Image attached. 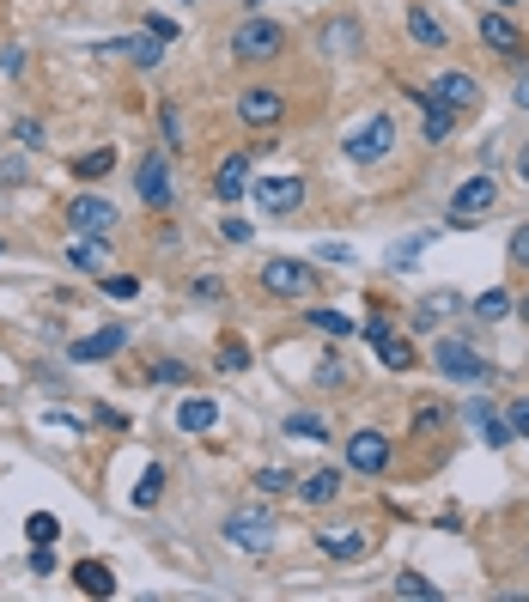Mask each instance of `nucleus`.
<instances>
[{"instance_id": "6ab92c4d", "label": "nucleus", "mask_w": 529, "mask_h": 602, "mask_svg": "<svg viewBox=\"0 0 529 602\" xmlns=\"http://www.w3.org/2000/svg\"><path fill=\"white\" fill-rule=\"evenodd\" d=\"M98 55H128L134 67H159V61H165V43H146V37H110V43H98Z\"/></svg>"}, {"instance_id": "a211bd4d", "label": "nucleus", "mask_w": 529, "mask_h": 602, "mask_svg": "<svg viewBox=\"0 0 529 602\" xmlns=\"http://www.w3.org/2000/svg\"><path fill=\"white\" fill-rule=\"evenodd\" d=\"M292 493L305 499V505H335V499H341V469H311V475H298Z\"/></svg>"}, {"instance_id": "393cba45", "label": "nucleus", "mask_w": 529, "mask_h": 602, "mask_svg": "<svg viewBox=\"0 0 529 602\" xmlns=\"http://www.w3.org/2000/svg\"><path fill=\"white\" fill-rule=\"evenodd\" d=\"M317 37H323V55H353L359 49V19H329Z\"/></svg>"}, {"instance_id": "c85d7f7f", "label": "nucleus", "mask_w": 529, "mask_h": 602, "mask_svg": "<svg viewBox=\"0 0 529 602\" xmlns=\"http://www.w3.org/2000/svg\"><path fill=\"white\" fill-rule=\"evenodd\" d=\"M280 432H286V438H317V444H323V438H335L323 414H286V426H280Z\"/></svg>"}, {"instance_id": "423d86ee", "label": "nucleus", "mask_w": 529, "mask_h": 602, "mask_svg": "<svg viewBox=\"0 0 529 602\" xmlns=\"http://www.w3.org/2000/svg\"><path fill=\"white\" fill-rule=\"evenodd\" d=\"M134 195H140V207H153V213H165L171 207V153H146L140 165H134Z\"/></svg>"}, {"instance_id": "bb28decb", "label": "nucleus", "mask_w": 529, "mask_h": 602, "mask_svg": "<svg viewBox=\"0 0 529 602\" xmlns=\"http://www.w3.org/2000/svg\"><path fill=\"white\" fill-rule=\"evenodd\" d=\"M159 493H165V469H159V463H146V475L134 481V493H128V499H134L140 511H153V505H159Z\"/></svg>"}, {"instance_id": "20e7f679", "label": "nucleus", "mask_w": 529, "mask_h": 602, "mask_svg": "<svg viewBox=\"0 0 529 602\" xmlns=\"http://www.w3.org/2000/svg\"><path fill=\"white\" fill-rule=\"evenodd\" d=\"M232 55H238V61H280V55H286V25H274V19H244V25L232 31Z\"/></svg>"}, {"instance_id": "f257e3e1", "label": "nucleus", "mask_w": 529, "mask_h": 602, "mask_svg": "<svg viewBox=\"0 0 529 602\" xmlns=\"http://www.w3.org/2000/svg\"><path fill=\"white\" fill-rule=\"evenodd\" d=\"M390 146H396V116L384 110V116L359 122V128L341 140V153H347L353 165H384V159H390Z\"/></svg>"}, {"instance_id": "c756f323", "label": "nucleus", "mask_w": 529, "mask_h": 602, "mask_svg": "<svg viewBox=\"0 0 529 602\" xmlns=\"http://www.w3.org/2000/svg\"><path fill=\"white\" fill-rule=\"evenodd\" d=\"M469 311H475L481 323H499V317L511 311V292H505V286H487V292L475 298V305H469Z\"/></svg>"}, {"instance_id": "1a4fd4ad", "label": "nucleus", "mask_w": 529, "mask_h": 602, "mask_svg": "<svg viewBox=\"0 0 529 602\" xmlns=\"http://www.w3.org/2000/svg\"><path fill=\"white\" fill-rule=\"evenodd\" d=\"M67 225H73V232H86V238H104V232H116V207L104 195L80 189V195L67 201Z\"/></svg>"}, {"instance_id": "58836bf2", "label": "nucleus", "mask_w": 529, "mask_h": 602, "mask_svg": "<svg viewBox=\"0 0 529 602\" xmlns=\"http://www.w3.org/2000/svg\"><path fill=\"white\" fill-rule=\"evenodd\" d=\"M219 365H225V371H244V365H250V347H244V341H225V347H219Z\"/></svg>"}, {"instance_id": "dca6fc26", "label": "nucleus", "mask_w": 529, "mask_h": 602, "mask_svg": "<svg viewBox=\"0 0 529 602\" xmlns=\"http://www.w3.org/2000/svg\"><path fill=\"white\" fill-rule=\"evenodd\" d=\"M463 420H469V426H475V438H481V444H493V450H505V444L517 438V432H511V420H505L499 408H487L481 396H475V402L463 408Z\"/></svg>"}, {"instance_id": "f8f14e48", "label": "nucleus", "mask_w": 529, "mask_h": 602, "mask_svg": "<svg viewBox=\"0 0 529 602\" xmlns=\"http://www.w3.org/2000/svg\"><path fill=\"white\" fill-rule=\"evenodd\" d=\"M122 347H128V329H122V323H104L98 335H80V341H73L67 359H73V365H98V359H116Z\"/></svg>"}, {"instance_id": "8fccbe9b", "label": "nucleus", "mask_w": 529, "mask_h": 602, "mask_svg": "<svg viewBox=\"0 0 529 602\" xmlns=\"http://www.w3.org/2000/svg\"><path fill=\"white\" fill-rule=\"evenodd\" d=\"M146 31H153L159 43H171V37H177V25H171V19H146Z\"/></svg>"}, {"instance_id": "b1692460", "label": "nucleus", "mask_w": 529, "mask_h": 602, "mask_svg": "<svg viewBox=\"0 0 529 602\" xmlns=\"http://www.w3.org/2000/svg\"><path fill=\"white\" fill-rule=\"evenodd\" d=\"M317 548L329 554V560H365V536H353V530H317Z\"/></svg>"}, {"instance_id": "72a5a7b5", "label": "nucleus", "mask_w": 529, "mask_h": 602, "mask_svg": "<svg viewBox=\"0 0 529 602\" xmlns=\"http://www.w3.org/2000/svg\"><path fill=\"white\" fill-rule=\"evenodd\" d=\"M110 165H116V153H110V146H98V153H80V159H73V177L92 183V177H104Z\"/></svg>"}, {"instance_id": "c9c22d12", "label": "nucleus", "mask_w": 529, "mask_h": 602, "mask_svg": "<svg viewBox=\"0 0 529 602\" xmlns=\"http://www.w3.org/2000/svg\"><path fill=\"white\" fill-rule=\"evenodd\" d=\"M159 128H165V146L177 153V146H183V110H177V104H165V110H159Z\"/></svg>"}, {"instance_id": "f704fd0d", "label": "nucleus", "mask_w": 529, "mask_h": 602, "mask_svg": "<svg viewBox=\"0 0 529 602\" xmlns=\"http://www.w3.org/2000/svg\"><path fill=\"white\" fill-rule=\"evenodd\" d=\"M426 244H432V232H414V238H408V244H402V250H390V268H396V274H402V268H414V262H420V250H426Z\"/></svg>"}, {"instance_id": "f3484780", "label": "nucleus", "mask_w": 529, "mask_h": 602, "mask_svg": "<svg viewBox=\"0 0 529 602\" xmlns=\"http://www.w3.org/2000/svg\"><path fill=\"white\" fill-rule=\"evenodd\" d=\"M481 43H487L493 55H523V31L505 19V7H487V13H481Z\"/></svg>"}, {"instance_id": "3c124183", "label": "nucleus", "mask_w": 529, "mask_h": 602, "mask_svg": "<svg viewBox=\"0 0 529 602\" xmlns=\"http://www.w3.org/2000/svg\"><path fill=\"white\" fill-rule=\"evenodd\" d=\"M517 110H529V73L517 80Z\"/></svg>"}, {"instance_id": "5fc2aeb1", "label": "nucleus", "mask_w": 529, "mask_h": 602, "mask_svg": "<svg viewBox=\"0 0 529 602\" xmlns=\"http://www.w3.org/2000/svg\"><path fill=\"white\" fill-rule=\"evenodd\" d=\"M183 7H195V0H183Z\"/></svg>"}, {"instance_id": "49530a36", "label": "nucleus", "mask_w": 529, "mask_h": 602, "mask_svg": "<svg viewBox=\"0 0 529 602\" xmlns=\"http://www.w3.org/2000/svg\"><path fill=\"white\" fill-rule=\"evenodd\" d=\"M511 262L529 268V225H517V232H511Z\"/></svg>"}, {"instance_id": "5701e85b", "label": "nucleus", "mask_w": 529, "mask_h": 602, "mask_svg": "<svg viewBox=\"0 0 529 602\" xmlns=\"http://www.w3.org/2000/svg\"><path fill=\"white\" fill-rule=\"evenodd\" d=\"M177 426H183V432H213V426H219V402H213V396H189V402L177 408Z\"/></svg>"}, {"instance_id": "cd10ccee", "label": "nucleus", "mask_w": 529, "mask_h": 602, "mask_svg": "<svg viewBox=\"0 0 529 602\" xmlns=\"http://www.w3.org/2000/svg\"><path fill=\"white\" fill-rule=\"evenodd\" d=\"M305 323H311L317 335H335V341H347V335H353V323H347L341 311H329V305H311V311H305Z\"/></svg>"}, {"instance_id": "4c0bfd02", "label": "nucleus", "mask_w": 529, "mask_h": 602, "mask_svg": "<svg viewBox=\"0 0 529 602\" xmlns=\"http://www.w3.org/2000/svg\"><path fill=\"white\" fill-rule=\"evenodd\" d=\"M146 378H159V384H189V365H177V359H159Z\"/></svg>"}, {"instance_id": "473e14b6", "label": "nucleus", "mask_w": 529, "mask_h": 602, "mask_svg": "<svg viewBox=\"0 0 529 602\" xmlns=\"http://www.w3.org/2000/svg\"><path fill=\"white\" fill-rule=\"evenodd\" d=\"M396 596H408V602H438V584L420 578V572H402V578H396Z\"/></svg>"}, {"instance_id": "ddd939ff", "label": "nucleus", "mask_w": 529, "mask_h": 602, "mask_svg": "<svg viewBox=\"0 0 529 602\" xmlns=\"http://www.w3.org/2000/svg\"><path fill=\"white\" fill-rule=\"evenodd\" d=\"M250 183H256V171H250V159L244 153H225L219 165H213V195L232 207V201H244L250 195Z\"/></svg>"}, {"instance_id": "39448f33", "label": "nucleus", "mask_w": 529, "mask_h": 602, "mask_svg": "<svg viewBox=\"0 0 529 602\" xmlns=\"http://www.w3.org/2000/svg\"><path fill=\"white\" fill-rule=\"evenodd\" d=\"M225 542L244 548V554H268L274 548V511H262V505L232 511V517H225Z\"/></svg>"}, {"instance_id": "4be33fe9", "label": "nucleus", "mask_w": 529, "mask_h": 602, "mask_svg": "<svg viewBox=\"0 0 529 602\" xmlns=\"http://www.w3.org/2000/svg\"><path fill=\"white\" fill-rule=\"evenodd\" d=\"M67 262H73V268H86V274H104L110 250H104V238H86V232H73V244H67Z\"/></svg>"}, {"instance_id": "7ed1b4c3", "label": "nucleus", "mask_w": 529, "mask_h": 602, "mask_svg": "<svg viewBox=\"0 0 529 602\" xmlns=\"http://www.w3.org/2000/svg\"><path fill=\"white\" fill-rule=\"evenodd\" d=\"M432 365H438V378H450V384H493V365L469 341H438Z\"/></svg>"}, {"instance_id": "7c9ffc66", "label": "nucleus", "mask_w": 529, "mask_h": 602, "mask_svg": "<svg viewBox=\"0 0 529 602\" xmlns=\"http://www.w3.org/2000/svg\"><path fill=\"white\" fill-rule=\"evenodd\" d=\"M311 378H317V390H347V384H353V371H347V365L329 353V359H317V371H311Z\"/></svg>"}, {"instance_id": "603ef678", "label": "nucleus", "mask_w": 529, "mask_h": 602, "mask_svg": "<svg viewBox=\"0 0 529 602\" xmlns=\"http://www.w3.org/2000/svg\"><path fill=\"white\" fill-rule=\"evenodd\" d=\"M517 317H523V323H529V298H523V305H517Z\"/></svg>"}, {"instance_id": "79ce46f5", "label": "nucleus", "mask_w": 529, "mask_h": 602, "mask_svg": "<svg viewBox=\"0 0 529 602\" xmlns=\"http://www.w3.org/2000/svg\"><path fill=\"white\" fill-rule=\"evenodd\" d=\"M505 420H511V432H517V438H529V396H517V402L505 408Z\"/></svg>"}, {"instance_id": "f03ea898", "label": "nucleus", "mask_w": 529, "mask_h": 602, "mask_svg": "<svg viewBox=\"0 0 529 602\" xmlns=\"http://www.w3.org/2000/svg\"><path fill=\"white\" fill-rule=\"evenodd\" d=\"M262 292L268 298H311L317 292V268L298 256H268L262 262Z\"/></svg>"}, {"instance_id": "a18cd8bd", "label": "nucleus", "mask_w": 529, "mask_h": 602, "mask_svg": "<svg viewBox=\"0 0 529 602\" xmlns=\"http://www.w3.org/2000/svg\"><path fill=\"white\" fill-rule=\"evenodd\" d=\"M104 292H110V298H134V292H140V280H134V274H110V280H104Z\"/></svg>"}, {"instance_id": "a878e982", "label": "nucleus", "mask_w": 529, "mask_h": 602, "mask_svg": "<svg viewBox=\"0 0 529 602\" xmlns=\"http://www.w3.org/2000/svg\"><path fill=\"white\" fill-rule=\"evenodd\" d=\"M73 584H80L86 596H116V578H110V566H98V560H80V566H73Z\"/></svg>"}, {"instance_id": "9d476101", "label": "nucleus", "mask_w": 529, "mask_h": 602, "mask_svg": "<svg viewBox=\"0 0 529 602\" xmlns=\"http://www.w3.org/2000/svg\"><path fill=\"white\" fill-rule=\"evenodd\" d=\"M250 195H256V207H262V213L286 219V213L305 207V177H262V183H250Z\"/></svg>"}, {"instance_id": "0eeeda50", "label": "nucleus", "mask_w": 529, "mask_h": 602, "mask_svg": "<svg viewBox=\"0 0 529 602\" xmlns=\"http://www.w3.org/2000/svg\"><path fill=\"white\" fill-rule=\"evenodd\" d=\"M493 207H499V183L493 177H469V183H457V195H450V225H475Z\"/></svg>"}, {"instance_id": "09e8293b", "label": "nucleus", "mask_w": 529, "mask_h": 602, "mask_svg": "<svg viewBox=\"0 0 529 602\" xmlns=\"http://www.w3.org/2000/svg\"><path fill=\"white\" fill-rule=\"evenodd\" d=\"M317 256H323V262H353V250H347V244H317Z\"/></svg>"}, {"instance_id": "6e6552de", "label": "nucleus", "mask_w": 529, "mask_h": 602, "mask_svg": "<svg viewBox=\"0 0 529 602\" xmlns=\"http://www.w3.org/2000/svg\"><path fill=\"white\" fill-rule=\"evenodd\" d=\"M347 469H353V475H384V469H390V432L359 426V432L347 438Z\"/></svg>"}, {"instance_id": "864d4df0", "label": "nucleus", "mask_w": 529, "mask_h": 602, "mask_svg": "<svg viewBox=\"0 0 529 602\" xmlns=\"http://www.w3.org/2000/svg\"><path fill=\"white\" fill-rule=\"evenodd\" d=\"M493 7H517V0H493Z\"/></svg>"}, {"instance_id": "412c9836", "label": "nucleus", "mask_w": 529, "mask_h": 602, "mask_svg": "<svg viewBox=\"0 0 529 602\" xmlns=\"http://www.w3.org/2000/svg\"><path fill=\"white\" fill-rule=\"evenodd\" d=\"M408 37H414L420 49H444V43H450V31H444V19H438L432 7H408Z\"/></svg>"}, {"instance_id": "aec40b11", "label": "nucleus", "mask_w": 529, "mask_h": 602, "mask_svg": "<svg viewBox=\"0 0 529 602\" xmlns=\"http://www.w3.org/2000/svg\"><path fill=\"white\" fill-rule=\"evenodd\" d=\"M408 98L426 110V140H432V146H444V140H450V128H457V110H450V104H438L432 92H408Z\"/></svg>"}, {"instance_id": "37998d69", "label": "nucleus", "mask_w": 529, "mask_h": 602, "mask_svg": "<svg viewBox=\"0 0 529 602\" xmlns=\"http://www.w3.org/2000/svg\"><path fill=\"white\" fill-rule=\"evenodd\" d=\"M219 238H225V244H250L256 232H250V219H225V225H219Z\"/></svg>"}, {"instance_id": "2f4dec72", "label": "nucleus", "mask_w": 529, "mask_h": 602, "mask_svg": "<svg viewBox=\"0 0 529 602\" xmlns=\"http://www.w3.org/2000/svg\"><path fill=\"white\" fill-rule=\"evenodd\" d=\"M25 536H31L37 548H49V542L61 536V517H49V511H31V517H25Z\"/></svg>"}, {"instance_id": "a19ab883", "label": "nucleus", "mask_w": 529, "mask_h": 602, "mask_svg": "<svg viewBox=\"0 0 529 602\" xmlns=\"http://www.w3.org/2000/svg\"><path fill=\"white\" fill-rule=\"evenodd\" d=\"M43 426H55V432H86V420H80V414H67V408H49Z\"/></svg>"}, {"instance_id": "4468645a", "label": "nucleus", "mask_w": 529, "mask_h": 602, "mask_svg": "<svg viewBox=\"0 0 529 602\" xmlns=\"http://www.w3.org/2000/svg\"><path fill=\"white\" fill-rule=\"evenodd\" d=\"M438 104H450V110H475L481 104V86H475V73H463V67H450V73H438V80L426 86Z\"/></svg>"}, {"instance_id": "de8ad7c7", "label": "nucleus", "mask_w": 529, "mask_h": 602, "mask_svg": "<svg viewBox=\"0 0 529 602\" xmlns=\"http://www.w3.org/2000/svg\"><path fill=\"white\" fill-rule=\"evenodd\" d=\"M31 572H37V578H49V572H55V542H49V548H37V554H31Z\"/></svg>"}, {"instance_id": "c03bdc74", "label": "nucleus", "mask_w": 529, "mask_h": 602, "mask_svg": "<svg viewBox=\"0 0 529 602\" xmlns=\"http://www.w3.org/2000/svg\"><path fill=\"white\" fill-rule=\"evenodd\" d=\"M19 146H31V153H37V146H49V140H43V122H37V116H25V122H19Z\"/></svg>"}, {"instance_id": "2eb2a0df", "label": "nucleus", "mask_w": 529, "mask_h": 602, "mask_svg": "<svg viewBox=\"0 0 529 602\" xmlns=\"http://www.w3.org/2000/svg\"><path fill=\"white\" fill-rule=\"evenodd\" d=\"M365 341L377 347V359H384L390 371H408V365H414V347H408V341H402L384 317H371V323H365Z\"/></svg>"}, {"instance_id": "9b49d317", "label": "nucleus", "mask_w": 529, "mask_h": 602, "mask_svg": "<svg viewBox=\"0 0 529 602\" xmlns=\"http://www.w3.org/2000/svg\"><path fill=\"white\" fill-rule=\"evenodd\" d=\"M238 116H244L250 128H274V122L286 116V92H280V86H244V92H238Z\"/></svg>"}, {"instance_id": "ea45409f", "label": "nucleus", "mask_w": 529, "mask_h": 602, "mask_svg": "<svg viewBox=\"0 0 529 602\" xmlns=\"http://www.w3.org/2000/svg\"><path fill=\"white\" fill-rule=\"evenodd\" d=\"M195 298H201V305H219V298H225V280H219V274H201V280H195Z\"/></svg>"}, {"instance_id": "e433bc0d", "label": "nucleus", "mask_w": 529, "mask_h": 602, "mask_svg": "<svg viewBox=\"0 0 529 602\" xmlns=\"http://www.w3.org/2000/svg\"><path fill=\"white\" fill-rule=\"evenodd\" d=\"M292 481L298 475H286V469H256V493H292Z\"/></svg>"}]
</instances>
